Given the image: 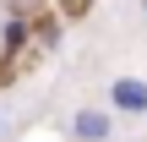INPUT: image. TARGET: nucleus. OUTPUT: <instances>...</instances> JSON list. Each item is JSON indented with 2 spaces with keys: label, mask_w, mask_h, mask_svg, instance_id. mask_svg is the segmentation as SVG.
<instances>
[{
  "label": "nucleus",
  "mask_w": 147,
  "mask_h": 142,
  "mask_svg": "<svg viewBox=\"0 0 147 142\" xmlns=\"http://www.w3.org/2000/svg\"><path fill=\"white\" fill-rule=\"evenodd\" d=\"M104 99H109V115L142 120V115H147V77H109Z\"/></svg>",
  "instance_id": "f257e3e1"
},
{
  "label": "nucleus",
  "mask_w": 147,
  "mask_h": 142,
  "mask_svg": "<svg viewBox=\"0 0 147 142\" xmlns=\"http://www.w3.org/2000/svg\"><path fill=\"white\" fill-rule=\"evenodd\" d=\"M65 131H71V142H109L115 137V115L109 109H76L65 120Z\"/></svg>",
  "instance_id": "f03ea898"
},
{
  "label": "nucleus",
  "mask_w": 147,
  "mask_h": 142,
  "mask_svg": "<svg viewBox=\"0 0 147 142\" xmlns=\"http://www.w3.org/2000/svg\"><path fill=\"white\" fill-rule=\"evenodd\" d=\"M0 131H5V109H0Z\"/></svg>",
  "instance_id": "7ed1b4c3"
},
{
  "label": "nucleus",
  "mask_w": 147,
  "mask_h": 142,
  "mask_svg": "<svg viewBox=\"0 0 147 142\" xmlns=\"http://www.w3.org/2000/svg\"><path fill=\"white\" fill-rule=\"evenodd\" d=\"M65 5H71V0H65ZM76 5H82V0H76Z\"/></svg>",
  "instance_id": "20e7f679"
},
{
  "label": "nucleus",
  "mask_w": 147,
  "mask_h": 142,
  "mask_svg": "<svg viewBox=\"0 0 147 142\" xmlns=\"http://www.w3.org/2000/svg\"><path fill=\"white\" fill-rule=\"evenodd\" d=\"M142 11H147V0H142Z\"/></svg>",
  "instance_id": "39448f33"
}]
</instances>
